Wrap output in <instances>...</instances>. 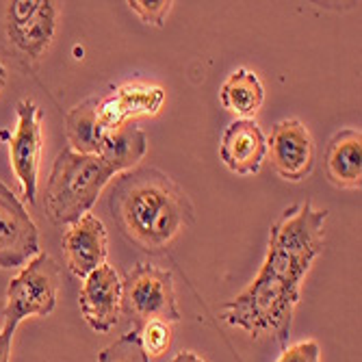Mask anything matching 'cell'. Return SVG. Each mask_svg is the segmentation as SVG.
I'll return each mask as SVG.
<instances>
[{
  "label": "cell",
  "instance_id": "obj_1",
  "mask_svg": "<svg viewBox=\"0 0 362 362\" xmlns=\"http://www.w3.org/2000/svg\"><path fill=\"white\" fill-rule=\"evenodd\" d=\"M325 221L327 211L310 202L284 209L269 230L260 272L247 288L221 306L219 319L241 327L252 339L269 337L284 349L300 304L302 280L323 252Z\"/></svg>",
  "mask_w": 362,
  "mask_h": 362
},
{
  "label": "cell",
  "instance_id": "obj_2",
  "mask_svg": "<svg viewBox=\"0 0 362 362\" xmlns=\"http://www.w3.org/2000/svg\"><path fill=\"white\" fill-rule=\"evenodd\" d=\"M148 152V137L135 124L113 130L100 154H81L70 146L57 154L46 182V213L52 223L70 226L91 211L98 195L117 174L133 170Z\"/></svg>",
  "mask_w": 362,
  "mask_h": 362
},
{
  "label": "cell",
  "instance_id": "obj_3",
  "mask_svg": "<svg viewBox=\"0 0 362 362\" xmlns=\"http://www.w3.org/2000/svg\"><path fill=\"white\" fill-rule=\"evenodd\" d=\"M109 211L122 233L146 252L165 250L193 223L189 195L154 168L119 174L109 195Z\"/></svg>",
  "mask_w": 362,
  "mask_h": 362
},
{
  "label": "cell",
  "instance_id": "obj_4",
  "mask_svg": "<svg viewBox=\"0 0 362 362\" xmlns=\"http://www.w3.org/2000/svg\"><path fill=\"white\" fill-rule=\"evenodd\" d=\"M122 313L133 319V327L150 321L178 323L182 315L172 274L150 262H137L128 269L122 280Z\"/></svg>",
  "mask_w": 362,
  "mask_h": 362
},
{
  "label": "cell",
  "instance_id": "obj_5",
  "mask_svg": "<svg viewBox=\"0 0 362 362\" xmlns=\"http://www.w3.org/2000/svg\"><path fill=\"white\" fill-rule=\"evenodd\" d=\"M61 272L50 254H37L7 286L3 325L18 327L28 317H48L57 308Z\"/></svg>",
  "mask_w": 362,
  "mask_h": 362
},
{
  "label": "cell",
  "instance_id": "obj_6",
  "mask_svg": "<svg viewBox=\"0 0 362 362\" xmlns=\"http://www.w3.org/2000/svg\"><path fill=\"white\" fill-rule=\"evenodd\" d=\"M16 113H18V124L9 139V160H11V170L20 182L24 202L35 204L42 152H44V137H42L44 113L40 105L35 100H30V98H22L16 105Z\"/></svg>",
  "mask_w": 362,
  "mask_h": 362
},
{
  "label": "cell",
  "instance_id": "obj_7",
  "mask_svg": "<svg viewBox=\"0 0 362 362\" xmlns=\"http://www.w3.org/2000/svg\"><path fill=\"white\" fill-rule=\"evenodd\" d=\"M42 254L40 230L22 200L0 180V269L24 267Z\"/></svg>",
  "mask_w": 362,
  "mask_h": 362
},
{
  "label": "cell",
  "instance_id": "obj_8",
  "mask_svg": "<svg viewBox=\"0 0 362 362\" xmlns=\"http://www.w3.org/2000/svg\"><path fill=\"white\" fill-rule=\"evenodd\" d=\"M9 42L28 59H42L57 30V7L50 0H13L5 9Z\"/></svg>",
  "mask_w": 362,
  "mask_h": 362
},
{
  "label": "cell",
  "instance_id": "obj_9",
  "mask_svg": "<svg viewBox=\"0 0 362 362\" xmlns=\"http://www.w3.org/2000/svg\"><path fill=\"white\" fill-rule=\"evenodd\" d=\"M267 154L276 174L288 182L304 180L315 168V141L298 117L282 119L272 128Z\"/></svg>",
  "mask_w": 362,
  "mask_h": 362
},
{
  "label": "cell",
  "instance_id": "obj_10",
  "mask_svg": "<svg viewBox=\"0 0 362 362\" xmlns=\"http://www.w3.org/2000/svg\"><path fill=\"white\" fill-rule=\"evenodd\" d=\"M78 306L87 325L98 334H107L122 315V278L111 265L91 272L81 286Z\"/></svg>",
  "mask_w": 362,
  "mask_h": 362
},
{
  "label": "cell",
  "instance_id": "obj_11",
  "mask_svg": "<svg viewBox=\"0 0 362 362\" xmlns=\"http://www.w3.org/2000/svg\"><path fill=\"white\" fill-rule=\"evenodd\" d=\"M63 254L68 269L85 280L91 272L107 265L109 237L100 217L85 213L81 219L68 226L63 235Z\"/></svg>",
  "mask_w": 362,
  "mask_h": 362
},
{
  "label": "cell",
  "instance_id": "obj_12",
  "mask_svg": "<svg viewBox=\"0 0 362 362\" xmlns=\"http://www.w3.org/2000/svg\"><path fill=\"white\" fill-rule=\"evenodd\" d=\"M223 165L239 176H254L260 172L267 156V137L254 119L237 117L223 130L219 144Z\"/></svg>",
  "mask_w": 362,
  "mask_h": 362
},
{
  "label": "cell",
  "instance_id": "obj_13",
  "mask_svg": "<svg viewBox=\"0 0 362 362\" xmlns=\"http://www.w3.org/2000/svg\"><path fill=\"white\" fill-rule=\"evenodd\" d=\"M163 100L165 91L152 85H124L109 93L103 100H98L95 113L107 130H117L133 115H154Z\"/></svg>",
  "mask_w": 362,
  "mask_h": 362
},
{
  "label": "cell",
  "instance_id": "obj_14",
  "mask_svg": "<svg viewBox=\"0 0 362 362\" xmlns=\"http://www.w3.org/2000/svg\"><path fill=\"white\" fill-rule=\"evenodd\" d=\"M325 174L339 189H360L362 185V133L343 128L325 148Z\"/></svg>",
  "mask_w": 362,
  "mask_h": 362
},
{
  "label": "cell",
  "instance_id": "obj_15",
  "mask_svg": "<svg viewBox=\"0 0 362 362\" xmlns=\"http://www.w3.org/2000/svg\"><path fill=\"white\" fill-rule=\"evenodd\" d=\"M98 98H89V100L76 105L68 113V144L74 152L81 154H100L113 135V130H107L100 122H98Z\"/></svg>",
  "mask_w": 362,
  "mask_h": 362
},
{
  "label": "cell",
  "instance_id": "obj_16",
  "mask_svg": "<svg viewBox=\"0 0 362 362\" xmlns=\"http://www.w3.org/2000/svg\"><path fill=\"white\" fill-rule=\"evenodd\" d=\"M219 100L226 111L250 119V115H254L262 107L265 87L252 70L239 68L223 81L219 89Z\"/></svg>",
  "mask_w": 362,
  "mask_h": 362
},
{
  "label": "cell",
  "instance_id": "obj_17",
  "mask_svg": "<svg viewBox=\"0 0 362 362\" xmlns=\"http://www.w3.org/2000/svg\"><path fill=\"white\" fill-rule=\"evenodd\" d=\"M98 362H150V356L141 345L139 330L133 327L98 354Z\"/></svg>",
  "mask_w": 362,
  "mask_h": 362
},
{
  "label": "cell",
  "instance_id": "obj_18",
  "mask_svg": "<svg viewBox=\"0 0 362 362\" xmlns=\"http://www.w3.org/2000/svg\"><path fill=\"white\" fill-rule=\"evenodd\" d=\"M137 330H139V339H141V345H144L148 356H163L170 349V345H172V327H170V323L150 321V323L137 327Z\"/></svg>",
  "mask_w": 362,
  "mask_h": 362
},
{
  "label": "cell",
  "instance_id": "obj_19",
  "mask_svg": "<svg viewBox=\"0 0 362 362\" xmlns=\"http://www.w3.org/2000/svg\"><path fill=\"white\" fill-rule=\"evenodd\" d=\"M172 0H128V7L130 11H135L141 22L150 24V26H163L165 24V18L172 11Z\"/></svg>",
  "mask_w": 362,
  "mask_h": 362
},
{
  "label": "cell",
  "instance_id": "obj_20",
  "mask_svg": "<svg viewBox=\"0 0 362 362\" xmlns=\"http://www.w3.org/2000/svg\"><path fill=\"white\" fill-rule=\"evenodd\" d=\"M276 362H321V347L317 341H302L284 347Z\"/></svg>",
  "mask_w": 362,
  "mask_h": 362
},
{
  "label": "cell",
  "instance_id": "obj_21",
  "mask_svg": "<svg viewBox=\"0 0 362 362\" xmlns=\"http://www.w3.org/2000/svg\"><path fill=\"white\" fill-rule=\"evenodd\" d=\"M16 330L18 327H11V325H3V330H0V362L11 360V343H13Z\"/></svg>",
  "mask_w": 362,
  "mask_h": 362
},
{
  "label": "cell",
  "instance_id": "obj_22",
  "mask_svg": "<svg viewBox=\"0 0 362 362\" xmlns=\"http://www.w3.org/2000/svg\"><path fill=\"white\" fill-rule=\"evenodd\" d=\"M170 362H204L195 351H178Z\"/></svg>",
  "mask_w": 362,
  "mask_h": 362
},
{
  "label": "cell",
  "instance_id": "obj_23",
  "mask_svg": "<svg viewBox=\"0 0 362 362\" xmlns=\"http://www.w3.org/2000/svg\"><path fill=\"white\" fill-rule=\"evenodd\" d=\"M5 85H7V70H5L3 61H0V91L5 89Z\"/></svg>",
  "mask_w": 362,
  "mask_h": 362
}]
</instances>
